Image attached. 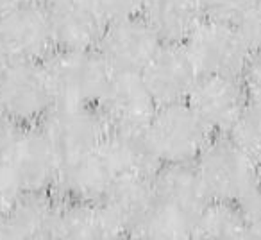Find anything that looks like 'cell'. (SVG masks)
I'll return each mask as SVG.
<instances>
[{
    "label": "cell",
    "mask_w": 261,
    "mask_h": 240,
    "mask_svg": "<svg viewBox=\"0 0 261 240\" xmlns=\"http://www.w3.org/2000/svg\"><path fill=\"white\" fill-rule=\"evenodd\" d=\"M23 190L8 165L0 158V217H6L23 196Z\"/></svg>",
    "instance_id": "cell-24"
},
{
    "label": "cell",
    "mask_w": 261,
    "mask_h": 240,
    "mask_svg": "<svg viewBox=\"0 0 261 240\" xmlns=\"http://www.w3.org/2000/svg\"><path fill=\"white\" fill-rule=\"evenodd\" d=\"M243 38L249 43L252 52H261V0L250 8V11L243 16V20L238 23Z\"/></svg>",
    "instance_id": "cell-27"
},
{
    "label": "cell",
    "mask_w": 261,
    "mask_h": 240,
    "mask_svg": "<svg viewBox=\"0 0 261 240\" xmlns=\"http://www.w3.org/2000/svg\"><path fill=\"white\" fill-rule=\"evenodd\" d=\"M161 45L163 40L140 15L109 22L97 51L111 72L142 74Z\"/></svg>",
    "instance_id": "cell-10"
},
{
    "label": "cell",
    "mask_w": 261,
    "mask_h": 240,
    "mask_svg": "<svg viewBox=\"0 0 261 240\" xmlns=\"http://www.w3.org/2000/svg\"><path fill=\"white\" fill-rule=\"evenodd\" d=\"M23 192H52L61 156L40 126H20L0 154Z\"/></svg>",
    "instance_id": "cell-6"
},
{
    "label": "cell",
    "mask_w": 261,
    "mask_h": 240,
    "mask_svg": "<svg viewBox=\"0 0 261 240\" xmlns=\"http://www.w3.org/2000/svg\"><path fill=\"white\" fill-rule=\"evenodd\" d=\"M154 204L133 238L185 240L210 197L193 163L161 165L152 176Z\"/></svg>",
    "instance_id": "cell-1"
},
{
    "label": "cell",
    "mask_w": 261,
    "mask_h": 240,
    "mask_svg": "<svg viewBox=\"0 0 261 240\" xmlns=\"http://www.w3.org/2000/svg\"><path fill=\"white\" fill-rule=\"evenodd\" d=\"M240 206L245 215L249 238H261V185Z\"/></svg>",
    "instance_id": "cell-28"
},
{
    "label": "cell",
    "mask_w": 261,
    "mask_h": 240,
    "mask_svg": "<svg viewBox=\"0 0 261 240\" xmlns=\"http://www.w3.org/2000/svg\"><path fill=\"white\" fill-rule=\"evenodd\" d=\"M240 79L245 88L249 102L261 104V52H252Z\"/></svg>",
    "instance_id": "cell-26"
},
{
    "label": "cell",
    "mask_w": 261,
    "mask_h": 240,
    "mask_svg": "<svg viewBox=\"0 0 261 240\" xmlns=\"http://www.w3.org/2000/svg\"><path fill=\"white\" fill-rule=\"evenodd\" d=\"M41 63L54 104L97 106L111 76L97 49H56Z\"/></svg>",
    "instance_id": "cell-3"
},
{
    "label": "cell",
    "mask_w": 261,
    "mask_h": 240,
    "mask_svg": "<svg viewBox=\"0 0 261 240\" xmlns=\"http://www.w3.org/2000/svg\"><path fill=\"white\" fill-rule=\"evenodd\" d=\"M102 147L113 161L118 176L129 174L152 178L161 167L160 160L147 140L145 131H109Z\"/></svg>",
    "instance_id": "cell-20"
},
{
    "label": "cell",
    "mask_w": 261,
    "mask_h": 240,
    "mask_svg": "<svg viewBox=\"0 0 261 240\" xmlns=\"http://www.w3.org/2000/svg\"><path fill=\"white\" fill-rule=\"evenodd\" d=\"M200 76L240 77L252 51L234 23L206 18L185 41Z\"/></svg>",
    "instance_id": "cell-5"
},
{
    "label": "cell",
    "mask_w": 261,
    "mask_h": 240,
    "mask_svg": "<svg viewBox=\"0 0 261 240\" xmlns=\"http://www.w3.org/2000/svg\"><path fill=\"white\" fill-rule=\"evenodd\" d=\"M227 135L261 165V104L249 102Z\"/></svg>",
    "instance_id": "cell-22"
},
{
    "label": "cell",
    "mask_w": 261,
    "mask_h": 240,
    "mask_svg": "<svg viewBox=\"0 0 261 240\" xmlns=\"http://www.w3.org/2000/svg\"><path fill=\"white\" fill-rule=\"evenodd\" d=\"M52 238L115 240L125 238V233L100 201L59 199Z\"/></svg>",
    "instance_id": "cell-16"
},
{
    "label": "cell",
    "mask_w": 261,
    "mask_h": 240,
    "mask_svg": "<svg viewBox=\"0 0 261 240\" xmlns=\"http://www.w3.org/2000/svg\"><path fill=\"white\" fill-rule=\"evenodd\" d=\"M93 2L108 18V22L140 16L145 4V0H93Z\"/></svg>",
    "instance_id": "cell-25"
},
{
    "label": "cell",
    "mask_w": 261,
    "mask_h": 240,
    "mask_svg": "<svg viewBox=\"0 0 261 240\" xmlns=\"http://www.w3.org/2000/svg\"><path fill=\"white\" fill-rule=\"evenodd\" d=\"M58 49H97L108 27L93 0H61L47 6Z\"/></svg>",
    "instance_id": "cell-15"
},
{
    "label": "cell",
    "mask_w": 261,
    "mask_h": 240,
    "mask_svg": "<svg viewBox=\"0 0 261 240\" xmlns=\"http://www.w3.org/2000/svg\"><path fill=\"white\" fill-rule=\"evenodd\" d=\"M193 167L210 201L242 204L261 185V165L229 135H213Z\"/></svg>",
    "instance_id": "cell-2"
},
{
    "label": "cell",
    "mask_w": 261,
    "mask_h": 240,
    "mask_svg": "<svg viewBox=\"0 0 261 240\" xmlns=\"http://www.w3.org/2000/svg\"><path fill=\"white\" fill-rule=\"evenodd\" d=\"M142 77L158 106L185 102L195 86L200 72L197 70L185 43H165L160 47Z\"/></svg>",
    "instance_id": "cell-13"
},
{
    "label": "cell",
    "mask_w": 261,
    "mask_h": 240,
    "mask_svg": "<svg viewBox=\"0 0 261 240\" xmlns=\"http://www.w3.org/2000/svg\"><path fill=\"white\" fill-rule=\"evenodd\" d=\"M116 178L118 172L100 146L91 153L63 160L52 192L63 201L98 203L106 197Z\"/></svg>",
    "instance_id": "cell-14"
},
{
    "label": "cell",
    "mask_w": 261,
    "mask_h": 240,
    "mask_svg": "<svg viewBox=\"0 0 261 240\" xmlns=\"http://www.w3.org/2000/svg\"><path fill=\"white\" fill-rule=\"evenodd\" d=\"M38 126L61 161L98 149L109 133L102 113L90 104H54Z\"/></svg>",
    "instance_id": "cell-7"
},
{
    "label": "cell",
    "mask_w": 261,
    "mask_h": 240,
    "mask_svg": "<svg viewBox=\"0 0 261 240\" xmlns=\"http://www.w3.org/2000/svg\"><path fill=\"white\" fill-rule=\"evenodd\" d=\"M145 136L160 163L170 165L193 163L213 133L185 101L158 106Z\"/></svg>",
    "instance_id": "cell-4"
},
{
    "label": "cell",
    "mask_w": 261,
    "mask_h": 240,
    "mask_svg": "<svg viewBox=\"0 0 261 240\" xmlns=\"http://www.w3.org/2000/svg\"><path fill=\"white\" fill-rule=\"evenodd\" d=\"M29 2H33V0H0V15L13 11L23 4H29Z\"/></svg>",
    "instance_id": "cell-30"
},
{
    "label": "cell",
    "mask_w": 261,
    "mask_h": 240,
    "mask_svg": "<svg viewBox=\"0 0 261 240\" xmlns=\"http://www.w3.org/2000/svg\"><path fill=\"white\" fill-rule=\"evenodd\" d=\"M186 102L213 135H227L249 106L240 77L200 76Z\"/></svg>",
    "instance_id": "cell-12"
},
{
    "label": "cell",
    "mask_w": 261,
    "mask_h": 240,
    "mask_svg": "<svg viewBox=\"0 0 261 240\" xmlns=\"http://www.w3.org/2000/svg\"><path fill=\"white\" fill-rule=\"evenodd\" d=\"M142 16L165 43H185L206 20L204 0H145Z\"/></svg>",
    "instance_id": "cell-19"
},
{
    "label": "cell",
    "mask_w": 261,
    "mask_h": 240,
    "mask_svg": "<svg viewBox=\"0 0 261 240\" xmlns=\"http://www.w3.org/2000/svg\"><path fill=\"white\" fill-rule=\"evenodd\" d=\"M100 203L118 222L125 236L133 238L154 204L152 178L118 176Z\"/></svg>",
    "instance_id": "cell-18"
},
{
    "label": "cell",
    "mask_w": 261,
    "mask_h": 240,
    "mask_svg": "<svg viewBox=\"0 0 261 240\" xmlns=\"http://www.w3.org/2000/svg\"><path fill=\"white\" fill-rule=\"evenodd\" d=\"M18 128L20 126L16 124L15 120H13L4 109L0 108V154H2V151L6 149V146L11 142L15 133L18 131Z\"/></svg>",
    "instance_id": "cell-29"
},
{
    "label": "cell",
    "mask_w": 261,
    "mask_h": 240,
    "mask_svg": "<svg viewBox=\"0 0 261 240\" xmlns=\"http://www.w3.org/2000/svg\"><path fill=\"white\" fill-rule=\"evenodd\" d=\"M97 108L109 131L135 133L145 131L158 104L142 74L111 72Z\"/></svg>",
    "instance_id": "cell-9"
},
{
    "label": "cell",
    "mask_w": 261,
    "mask_h": 240,
    "mask_svg": "<svg viewBox=\"0 0 261 240\" xmlns=\"http://www.w3.org/2000/svg\"><path fill=\"white\" fill-rule=\"evenodd\" d=\"M192 238L238 240L249 238L247 221L240 204L210 201L197 217Z\"/></svg>",
    "instance_id": "cell-21"
},
{
    "label": "cell",
    "mask_w": 261,
    "mask_h": 240,
    "mask_svg": "<svg viewBox=\"0 0 261 240\" xmlns=\"http://www.w3.org/2000/svg\"><path fill=\"white\" fill-rule=\"evenodd\" d=\"M54 106L41 61L13 59L0 74V108L18 126H36Z\"/></svg>",
    "instance_id": "cell-8"
},
{
    "label": "cell",
    "mask_w": 261,
    "mask_h": 240,
    "mask_svg": "<svg viewBox=\"0 0 261 240\" xmlns=\"http://www.w3.org/2000/svg\"><path fill=\"white\" fill-rule=\"evenodd\" d=\"M257 0H204L206 18L238 26Z\"/></svg>",
    "instance_id": "cell-23"
},
{
    "label": "cell",
    "mask_w": 261,
    "mask_h": 240,
    "mask_svg": "<svg viewBox=\"0 0 261 240\" xmlns=\"http://www.w3.org/2000/svg\"><path fill=\"white\" fill-rule=\"evenodd\" d=\"M11 61H13L11 56L8 54V51H6V47H4V43H2V40H0V74L4 72V68Z\"/></svg>",
    "instance_id": "cell-31"
},
{
    "label": "cell",
    "mask_w": 261,
    "mask_h": 240,
    "mask_svg": "<svg viewBox=\"0 0 261 240\" xmlns=\"http://www.w3.org/2000/svg\"><path fill=\"white\" fill-rule=\"evenodd\" d=\"M38 2H41V4H45V6H54V4H58V2H61V0H38Z\"/></svg>",
    "instance_id": "cell-32"
},
{
    "label": "cell",
    "mask_w": 261,
    "mask_h": 240,
    "mask_svg": "<svg viewBox=\"0 0 261 240\" xmlns=\"http://www.w3.org/2000/svg\"><path fill=\"white\" fill-rule=\"evenodd\" d=\"M0 40L11 59L43 61L56 49L50 11L33 0L0 15Z\"/></svg>",
    "instance_id": "cell-11"
},
{
    "label": "cell",
    "mask_w": 261,
    "mask_h": 240,
    "mask_svg": "<svg viewBox=\"0 0 261 240\" xmlns=\"http://www.w3.org/2000/svg\"><path fill=\"white\" fill-rule=\"evenodd\" d=\"M58 206L54 192H25L6 217H0V240L52 238Z\"/></svg>",
    "instance_id": "cell-17"
}]
</instances>
